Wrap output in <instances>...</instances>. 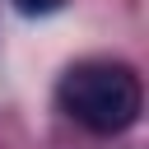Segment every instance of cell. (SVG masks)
<instances>
[{
  "mask_svg": "<svg viewBox=\"0 0 149 149\" xmlns=\"http://www.w3.org/2000/svg\"><path fill=\"white\" fill-rule=\"evenodd\" d=\"M56 98H61L65 116L79 121L93 135H121V130H130L140 121V107H144L140 74L126 61H74L61 74Z\"/></svg>",
  "mask_w": 149,
  "mask_h": 149,
  "instance_id": "6da1fadb",
  "label": "cell"
},
{
  "mask_svg": "<svg viewBox=\"0 0 149 149\" xmlns=\"http://www.w3.org/2000/svg\"><path fill=\"white\" fill-rule=\"evenodd\" d=\"M23 14H51V9H61L65 0H14Z\"/></svg>",
  "mask_w": 149,
  "mask_h": 149,
  "instance_id": "7a4b0ae2",
  "label": "cell"
}]
</instances>
